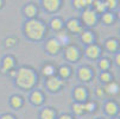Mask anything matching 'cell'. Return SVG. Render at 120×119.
<instances>
[{"label": "cell", "instance_id": "obj_1", "mask_svg": "<svg viewBox=\"0 0 120 119\" xmlns=\"http://www.w3.org/2000/svg\"><path fill=\"white\" fill-rule=\"evenodd\" d=\"M35 83V74L27 68H22L17 72V84L22 88H30Z\"/></svg>", "mask_w": 120, "mask_h": 119}, {"label": "cell", "instance_id": "obj_2", "mask_svg": "<svg viewBox=\"0 0 120 119\" xmlns=\"http://www.w3.org/2000/svg\"><path fill=\"white\" fill-rule=\"evenodd\" d=\"M25 32L26 35L32 39H39L43 36L44 32V25L39 20H30L25 25Z\"/></svg>", "mask_w": 120, "mask_h": 119}, {"label": "cell", "instance_id": "obj_3", "mask_svg": "<svg viewBox=\"0 0 120 119\" xmlns=\"http://www.w3.org/2000/svg\"><path fill=\"white\" fill-rule=\"evenodd\" d=\"M82 18H83V22L87 24V25H93L95 23V20H96V15H95V12L94 11L87 10V11H84Z\"/></svg>", "mask_w": 120, "mask_h": 119}, {"label": "cell", "instance_id": "obj_4", "mask_svg": "<svg viewBox=\"0 0 120 119\" xmlns=\"http://www.w3.org/2000/svg\"><path fill=\"white\" fill-rule=\"evenodd\" d=\"M60 46H61V44L58 43V41L56 38H51L46 43V50L50 54H56L60 50Z\"/></svg>", "mask_w": 120, "mask_h": 119}, {"label": "cell", "instance_id": "obj_5", "mask_svg": "<svg viewBox=\"0 0 120 119\" xmlns=\"http://www.w3.org/2000/svg\"><path fill=\"white\" fill-rule=\"evenodd\" d=\"M46 84H48V88H49L50 91H57V89L62 86V81L58 80V79H56V77H54V76H51V77L48 80Z\"/></svg>", "mask_w": 120, "mask_h": 119}, {"label": "cell", "instance_id": "obj_6", "mask_svg": "<svg viewBox=\"0 0 120 119\" xmlns=\"http://www.w3.org/2000/svg\"><path fill=\"white\" fill-rule=\"evenodd\" d=\"M13 65H14V60H13V57H11V56H6V57L3 60L1 72L5 73V72H7V70H11Z\"/></svg>", "mask_w": 120, "mask_h": 119}, {"label": "cell", "instance_id": "obj_7", "mask_svg": "<svg viewBox=\"0 0 120 119\" xmlns=\"http://www.w3.org/2000/svg\"><path fill=\"white\" fill-rule=\"evenodd\" d=\"M65 56L68 60H70V61H75L77 57H79V51H77V49L75 46H69V48H67L65 50Z\"/></svg>", "mask_w": 120, "mask_h": 119}, {"label": "cell", "instance_id": "obj_8", "mask_svg": "<svg viewBox=\"0 0 120 119\" xmlns=\"http://www.w3.org/2000/svg\"><path fill=\"white\" fill-rule=\"evenodd\" d=\"M67 26H68V29H69L71 32H75V33H80V32H82V27H81V25H80L79 22L75 20V19L69 20V22H68V24H67Z\"/></svg>", "mask_w": 120, "mask_h": 119}, {"label": "cell", "instance_id": "obj_9", "mask_svg": "<svg viewBox=\"0 0 120 119\" xmlns=\"http://www.w3.org/2000/svg\"><path fill=\"white\" fill-rule=\"evenodd\" d=\"M86 53H87V55H88L89 57H98L100 50H99V48H98L96 45H90V46L87 48Z\"/></svg>", "mask_w": 120, "mask_h": 119}, {"label": "cell", "instance_id": "obj_10", "mask_svg": "<svg viewBox=\"0 0 120 119\" xmlns=\"http://www.w3.org/2000/svg\"><path fill=\"white\" fill-rule=\"evenodd\" d=\"M79 75L81 77V80H89L90 76H92V73L90 70L88 69V68H81V69L79 70Z\"/></svg>", "mask_w": 120, "mask_h": 119}, {"label": "cell", "instance_id": "obj_11", "mask_svg": "<svg viewBox=\"0 0 120 119\" xmlns=\"http://www.w3.org/2000/svg\"><path fill=\"white\" fill-rule=\"evenodd\" d=\"M74 95L77 100H83L86 98V89L82 88V87H77L74 92Z\"/></svg>", "mask_w": 120, "mask_h": 119}, {"label": "cell", "instance_id": "obj_12", "mask_svg": "<svg viewBox=\"0 0 120 119\" xmlns=\"http://www.w3.org/2000/svg\"><path fill=\"white\" fill-rule=\"evenodd\" d=\"M105 89H106V92L109 93V94H115V93H118L119 87H118V84H116L115 82H111V83H108L107 86H106Z\"/></svg>", "mask_w": 120, "mask_h": 119}, {"label": "cell", "instance_id": "obj_13", "mask_svg": "<svg viewBox=\"0 0 120 119\" xmlns=\"http://www.w3.org/2000/svg\"><path fill=\"white\" fill-rule=\"evenodd\" d=\"M31 100H32V103L33 104H36V105H39L42 101H43V96L39 92H33L32 95H31Z\"/></svg>", "mask_w": 120, "mask_h": 119}, {"label": "cell", "instance_id": "obj_14", "mask_svg": "<svg viewBox=\"0 0 120 119\" xmlns=\"http://www.w3.org/2000/svg\"><path fill=\"white\" fill-rule=\"evenodd\" d=\"M55 112L50 108H44L42 112V119H54Z\"/></svg>", "mask_w": 120, "mask_h": 119}, {"label": "cell", "instance_id": "obj_15", "mask_svg": "<svg viewBox=\"0 0 120 119\" xmlns=\"http://www.w3.org/2000/svg\"><path fill=\"white\" fill-rule=\"evenodd\" d=\"M22 98L20 96H18V95H14V96H12L11 98V105L14 107V108H18V107H20L22 106Z\"/></svg>", "mask_w": 120, "mask_h": 119}, {"label": "cell", "instance_id": "obj_16", "mask_svg": "<svg viewBox=\"0 0 120 119\" xmlns=\"http://www.w3.org/2000/svg\"><path fill=\"white\" fill-rule=\"evenodd\" d=\"M58 1H55V0H52V1H44V6H45V8H48V10H50V11H54V10H56L57 7H58Z\"/></svg>", "mask_w": 120, "mask_h": 119}, {"label": "cell", "instance_id": "obj_17", "mask_svg": "<svg viewBox=\"0 0 120 119\" xmlns=\"http://www.w3.org/2000/svg\"><path fill=\"white\" fill-rule=\"evenodd\" d=\"M106 112L108 113V114H114V113H116V106H115V104H113L112 101H109V103H107L106 104Z\"/></svg>", "mask_w": 120, "mask_h": 119}, {"label": "cell", "instance_id": "obj_18", "mask_svg": "<svg viewBox=\"0 0 120 119\" xmlns=\"http://www.w3.org/2000/svg\"><path fill=\"white\" fill-rule=\"evenodd\" d=\"M106 46H107V49L109 50V51H114V50H116V48H118V43H116L115 39H108L106 42Z\"/></svg>", "mask_w": 120, "mask_h": 119}, {"label": "cell", "instance_id": "obj_19", "mask_svg": "<svg viewBox=\"0 0 120 119\" xmlns=\"http://www.w3.org/2000/svg\"><path fill=\"white\" fill-rule=\"evenodd\" d=\"M82 41L84 43H92L93 41V35H92V32L87 31V32H82V36H81Z\"/></svg>", "mask_w": 120, "mask_h": 119}, {"label": "cell", "instance_id": "obj_20", "mask_svg": "<svg viewBox=\"0 0 120 119\" xmlns=\"http://www.w3.org/2000/svg\"><path fill=\"white\" fill-rule=\"evenodd\" d=\"M25 13L29 17H33V15H35L36 14V7H35V5H32V4L27 5L25 7Z\"/></svg>", "mask_w": 120, "mask_h": 119}, {"label": "cell", "instance_id": "obj_21", "mask_svg": "<svg viewBox=\"0 0 120 119\" xmlns=\"http://www.w3.org/2000/svg\"><path fill=\"white\" fill-rule=\"evenodd\" d=\"M43 73L45 74V75H48V76H52L54 75V73H55V68L52 67V65H45L44 67V69H43Z\"/></svg>", "mask_w": 120, "mask_h": 119}, {"label": "cell", "instance_id": "obj_22", "mask_svg": "<svg viewBox=\"0 0 120 119\" xmlns=\"http://www.w3.org/2000/svg\"><path fill=\"white\" fill-rule=\"evenodd\" d=\"M57 41H58V43H60V44H67L68 42H69V37H68V36L65 35V33H60Z\"/></svg>", "mask_w": 120, "mask_h": 119}, {"label": "cell", "instance_id": "obj_23", "mask_svg": "<svg viewBox=\"0 0 120 119\" xmlns=\"http://www.w3.org/2000/svg\"><path fill=\"white\" fill-rule=\"evenodd\" d=\"M94 4V6H95V8H96V11L98 12H104V10L106 8V5H105V3H101V1H94L93 3Z\"/></svg>", "mask_w": 120, "mask_h": 119}, {"label": "cell", "instance_id": "obj_24", "mask_svg": "<svg viewBox=\"0 0 120 119\" xmlns=\"http://www.w3.org/2000/svg\"><path fill=\"white\" fill-rule=\"evenodd\" d=\"M73 108H74V112L77 114H81L82 112H84V106L82 104H74Z\"/></svg>", "mask_w": 120, "mask_h": 119}, {"label": "cell", "instance_id": "obj_25", "mask_svg": "<svg viewBox=\"0 0 120 119\" xmlns=\"http://www.w3.org/2000/svg\"><path fill=\"white\" fill-rule=\"evenodd\" d=\"M51 27H52L54 30H60L62 27V22L60 19H54L52 22H51Z\"/></svg>", "mask_w": 120, "mask_h": 119}, {"label": "cell", "instance_id": "obj_26", "mask_svg": "<svg viewBox=\"0 0 120 119\" xmlns=\"http://www.w3.org/2000/svg\"><path fill=\"white\" fill-rule=\"evenodd\" d=\"M102 20H104V23L106 24H111L113 22V14L111 13H105L104 17H102Z\"/></svg>", "mask_w": 120, "mask_h": 119}, {"label": "cell", "instance_id": "obj_27", "mask_svg": "<svg viewBox=\"0 0 120 119\" xmlns=\"http://www.w3.org/2000/svg\"><path fill=\"white\" fill-rule=\"evenodd\" d=\"M99 65H100V68H101L102 70L107 69V68H108V65H109V63H108V60H106V58H104V60H100V62H99Z\"/></svg>", "mask_w": 120, "mask_h": 119}, {"label": "cell", "instance_id": "obj_28", "mask_svg": "<svg viewBox=\"0 0 120 119\" xmlns=\"http://www.w3.org/2000/svg\"><path fill=\"white\" fill-rule=\"evenodd\" d=\"M60 75L62 77H67L68 75H69V68L68 67H62L60 69Z\"/></svg>", "mask_w": 120, "mask_h": 119}, {"label": "cell", "instance_id": "obj_29", "mask_svg": "<svg viewBox=\"0 0 120 119\" xmlns=\"http://www.w3.org/2000/svg\"><path fill=\"white\" fill-rule=\"evenodd\" d=\"M84 106V111H88V112H93L95 110V104L94 103H87Z\"/></svg>", "mask_w": 120, "mask_h": 119}, {"label": "cell", "instance_id": "obj_30", "mask_svg": "<svg viewBox=\"0 0 120 119\" xmlns=\"http://www.w3.org/2000/svg\"><path fill=\"white\" fill-rule=\"evenodd\" d=\"M15 39L14 38H7L6 41H5V45L7 46V48H12V46H14L15 45Z\"/></svg>", "mask_w": 120, "mask_h": 119}, {"label": "cell", "instance_id": "obj_31", "mask_svg": "<svg viewBox=\"0 0 120 119\" xmlns=\"http://www.w3.org/2000/svg\"><path fill=\"white\" fill-rule=\"evenodd\" d=\"M100 77H101V80H102V81H105V82H108V81L111 80L109 74H108V73H105V72L101 74V76H100Z\"/></svg>", "mask_w": 120, "mask_h": 119}, {"label": "cell", "instance_id": "obj_32", "mask_svg": "<svg viewBox=\"0 0 120 119\" xmlns=\"http://www.w3.org/2000/svg\"><path fill=\"white\" fill-rule=\"evenodd\" d=\"M105 5L112 8V7H115L116 6V1H112V0H109V1H106L105 3Z\"/></svg>", "mask_w": 120, "mask_h": 119}, {"label": "cell", "instance_id": "obj_33", "mask_svg": "<svg viewBox=\"0 0 120 119\" xmlns=\"http://www.w3.org/2000/svg\"><path fill=\"white\" fill-rule=\"evenodd\" d=\"M86 1H74V5L76 6V7H82V6H86Z\"/></svg>", "mask_w": 120, "mask_h": 119}, {"label": "cell", "instance_id": "obj_34", "mask_svg": "<svg viewBox=\"0 0 120 119\" xmlns=\"http://www.w3.org/2000/svg\"><path fill=\"white\" fill-rule=\"evenodd\" d=\"M0 119H14L11 114H4V115H1V118Z\"/></svg>", "mask_w": 120, "mask_h": 119}, {"label": "cell", "instance_id": "obj_35", "mask_svg": "<svg viewBox=\"0 0 120 119\" xmlns=\"http://www.w3.org/2000/svg\"><path fill=\"white\" fill-rule=\"evenodd\" d=\"M96 94H98L99 96H102V95H104V89L98 88V91H96Z\"/></svg>", "mask_w": 120, "mask_h": 119}, {"label": "cell", "instance_id": "obj_36", "mask_svg": "<svg viewBox=\"0 0 120 119\" xmlns=\"http://www.w3.org/2000/svg\"><path fill=\"white\" fill-rule=\"evenodd\" d=\"M60 119H71V117H70V115H65V114H64V115H61V117H60Z\"/></svg>", "mask_w": 120, "mask_h": 119}, {"label": "cell", "instance_id": "obj_37", "mask_svg": "<svg viewBox=\"0 0 120 119\" xmlns=\"http://www.w3.org/2000/svg\"><path fill=\"white\" fill-rule=\"evenodd\" d=\"M116 63L120 65V54H118V55H116Z\"/></svg>", "mask_w": 120, "mask_h": 119}, {"label": "cell", "instance_id": "obj_38", "mask_svg": "<svg viewBox=\"0 0 120 119\" xmlns=\"http://www.w3.org/2000/svg\"><path fill=\"white\" fill-rule=\"evenodd\" d=\"M11 75H12V76L17 75V72H14V70H11Z\"/></svg>", "mask_w": 120, "mask_h": 119}, {"label": "cell", "instance_id": "obj_39", "mask_svg": "<svg viewBox=\"0 0 120 119\" xmlns=\"http://www.w3.org/2000/svg\"><path fill=\"white\" fill-rule=\"evenodd\" d=\"M1 5H3V1H0V7H1Z\"/></svg>", "mask_w": 120, "mask_h": 119}, {"label": "cell", "instance_id": "obj_40", "mask_svg": "<svg viewBox=\"0 0 120 119\" xmlns=\"http://www.w3.org/2000/svg\"><path fill=\"white\" fill-rule=\"evenodd\" d=\"M119 18H120V12H119Z\"/></svg>", "mask_w": 120, "mask_h": 119}, {"label": "cell", "instance_id": "obj_41", "mask_svg": "<svg viewBox=\"0 0 120 119\" xmlns=\"http://www.w3.org/2000/svg\"><path fill=\"white\" fill-rule=\"evenodd\" d=\"M115 119H118V118H115Z\"/></svg>", "mask_w": 120, "mask_h": 119}]
</instances>
